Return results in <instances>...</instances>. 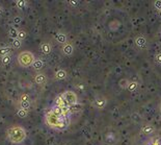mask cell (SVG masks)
I'll return each instance as SVG.
<instances>
[{"label":"cell","mask_w":161,"mask_h":145,"mask_svg":"<svg viewBox=\"0 0 161 145\" xmlns=\"http://www.w3.org/2000/svg\"><path fill=\"white\" fill-rule=\"evenodd\" d=\"M27 133L25 129L21 125H12L6 131L7 140L12 144H20L26 139Z\"/></svg>","instance_id":"6da1fadb"},{"label":"cell","mask_w":161,"mask_h":145,"mask_svg":"<svg viewBox=\"0 0 161 145\" xmlns=\"http://www.w3.org/2000/svg\"><path fill=\"white\" fill-rule=\"evenodd\" d=\"M46 123L49 125L50 127H53L55 129H63L67 127V122H65V117L61 116L58 117L54 115L51 111L46 113L45 115Z\"/></svg>","instance_id":"7a4b0ae2"},{"label":"cell","mask_w":161,"mask_h":145,"mask_svg":"<svg viewBox=\"0 0 161 145\" xmlns=\"http://www.w3.org/2000/svg\"><path fill=\"white\" fill-rule=\"evenodd\" d=\"M17 60H18V64L22 68H28V67L32 66L33 62L35 61V56L31 51L25 50V51H22L18 54Z\"/></svg>","instance_id":"3957f363"},{"label":"cell","mask_w":161,"mask_h":145,"mask_svg":"<svg viewBox=\"0 0 161 145\" xmlns=\"http://www.w3.org/2000/svg\"><path fill=\"white\" fill-rule=\"evenodd\" d=\"M62 98L65 99V104H68V106H74V104H76L78 102V97L77 95H76L75 92L73 91H65L62 93Z\"/></svg>","instance_id":"277c9868"},{"label":"cell","mask_w":161,"mask_h":145,"mask_svg":"<svg viewBox=\"0 0 161 145\" xmlns=\"http://www.w3.org/2000/svg\"><path fill=\"white\" fill-rule=\"evenodd\" d=\"M107 104V99L103 96H98L97 98H95L94 100V107L98 110H102L106 107Z\"/></svg>","instance_id":"5b68a950"},{"label":"cell","mask_w":161,"mask_h":145,"mask_svg":"<svg viewBox=\"0 0 161 145\" xmlns=\"http://www.w3.org/2000/svg\"><path fill=\"white\" fill-rule=\"evenodd\" d=\"M35 83L39 86H43L47 83V75L45 73L39 72L35 75Z\"/></svg>","instance_id":"8992f818"},{"label":"cell","mask_w":161,"mask_h":145,"mask_svg":"<svg viewBox=\"0 0 161 145\" xmlns=\"http://www.w3.org/2000/svg\"><path fill=\"white\" fill-rule=\"evenodd\" d=\"M155 132V129H154L153 125L151 124H146L143 127H141V129H140V133L145 136H150Z\"/></svg>","instance_id":"52a82bcc"},{"label":"cell","mask_w":161,"mask_h":145,"mask_svg":"<svg viewBox=\"0 0 161 145\" xmlns=\"http://www.w3.org/2000/svg\"><path fill=\"white\" fill-rule=\"evenodd\" d=\"M62 52L63 54L68 56H71L74 53V46L71 43H65L62 45Z\"/></svg>","instance_id":"ba28073f"},{"label":"cell","mask_w":161,"mask_h":145,"mask_svg":"<svg viewBox=\"0 0 161 145\" xmlns=\"http://www.w3.org/2000/svg\"><path fill=\"white\" fill-rule=\"evenodd\" d=\"M135 44L139 48H145L147 46V40L143 36H138L137 38H135Z\"/></svg>","instance_id":"9c48e42d"},{"label":"cell","mask_w":161,"mask_h":145,"mask_svg":"<svg viewBox=\"0 0 161 145\" xmlns=\"http://www.w3.org/2000/svg\"><path fill=\"white\" fill-rule=\"evenodd\" d=\"M41 51L43 52L44 54H49L50 52L52 51V46L50 43H47V42H44V43L41 44Z\"/></svg>","instance_id":"30bf717a"},{"label":"cell","mask_w":161,"mask_h":145,"mask_svg":"<svg viewBox=\"0 0 161 145\" xmlns=\"http://www.w3.org/2000/svg\"><path fill=\"white\" fill-rule=\"evenodd\" d=\"M55 78L58 79V81H63V79L67 78L68 76V73L65 70H63V69H59V70H57L56 72H55Z\"/></svg>","instance_id":"8fae6325"},{"label":"cell","mask_w":161,"mask_h":145,"mask_svg":"<svg viewBox=\"0 0 161 145\" xmlns=\"http://www.w3.org/2000/svg\"><path fill=\"white\" fill-rule=\"evenodd\" d=\"M43 67H44V62L42 60H40V58H35V61L33 62V64H32V68L35 69V70H37V71H40V70H42L43 69Z\"/></svg>","instance_id":"7c38bea8"},{"label":"cell","mask_w":161,"mask_h":145,"mask_svg":"<svg viewBox=\"0 0 161 145\" xmlns=\"http://www.w3.org/2000/svg\"><path fill=\"white\" fill-rule=\"evenodd\" d=\"M56 41L63 45V44L67 43V36H65L63 33H56Z\"/></svg>","instance_id":"4fadbf2b"},{"label":"cell","mask_w":161,"mask_h":145,"mask_svg":"<svg viewBox=\"0 0 161 145\" xmlns=\"http://www.w3.org/2000/svg\"><path fill=\"white\" fill-rule=\"evenodd\" d=\"M18 33H19V29H17L16 27H10V30H8V36L12 38V40L17 39V38H18Z\"/></svg>","instance_id":"5bb4252c"},{"label":"cell","mask_w":161,"mask_h":145,"mask_svg":"<svg viewBox=\"0 0 161 145\" xmlns=\"http://www.w3.org/2000/svg\"><path fill=\"white\" fill-rule=\"evenodd\" d=\"M65 104H65V101L62 98V96H58V97L55 99V106L56 107H59V108H65Z\"/></svg>","instance_id":"9a60e30c"},{"label":"cell","mask_w":161,"mask_h":145,"mask_svg":"<svg viewBox=\"0 0 161 145\" xmlns=\"http://www.w3.org/2000/svg\"><path fill=\"white\" fill-rule=\"evenodd\" d=\"M12 46L14 49H19V48L22 46V41H21L20 39H18V38L12 40Z\"/></svg>","instance_id":"2e32d148"},{"label":"cell","mask_w":161,"mask_h":145,"mask_svg":"<svg viewBox=\"0 0 161 145\" xmlns=\"http://www.w3.org/2000/svg\"><path fill=\"white\" fill-rule=\"evenodd\" d=\"M30 107H31L30 100L29 101H20V109H23L25 111H29Z\"/></svg>","instance_id":"e0dca14e"},{"label":"cell","mask_w":161,"mask_h":145,"mask_svg":"<svg viewBox=\"0 0 161 145\" xmlns=\"http://www.w3.org/2000/svg\"><path fill=\"white\" fill-rule=\"evenodd\" d=\"M129 83H130V81H129L127 78H122V79H120V81H118V85H120V87L122 88V89H128Z\"/></svg>","instance_id":"ac0fdd59"},{"label":"cell","mask_w":161,"mask_h":145,"mask_svg":"<svg viewBox=\"0 0 161 145\" xmlns=\"http://www.w3.org/2000/svg\"><path fill=\"white\" fill-rule=\"evenodd\" d=\"M12 62V54H7V55L1 56V63L3 65H7Z\"/></svg>","instance_id":"d6986e66"},{"label":"cell","mask_w":161,"mask_h":145,"mask_svg":"<svg viewBox=\"0 0 161 145\" xmlns=\"http://www.w3.org/2000/svg\"><path fill=\"white\" fill-rule=\"evenodd\" d=\"M27 115H28V111H25L23 110V109L17 110V116L20 117V118H26Z\"/></svg>","instance_id":"ffe728a7"},{"label":"cell","mask_w":161,"mask_h":145,"mask_svg":"<svg viewBox=\"0 0 161 145\" xmlns=\"http://www.w3.org/2000/svg\"><path fill=\"white\" fill-rule=\"evenodd\" d=\"M12 52V49L10 47H2L0 48V56H3V55H7V54H10Z\"/></svg>","instance_id":"44dd1931"},{"label":"cell","mask_w":161,"mask_h":145,"mask_svg":"<svg viewBox=\"0 0 161 145\" xmlns=\"http://www.w3.org/2000/svg\"><path fill=\"white\" fill-rule=\"evenodd\" d=\"M137 87H138V84H137L136 81H130V83H129V86H128V91L134 92L135 90L137 89Z\"/></svg>","instance_id":"7402d4cb"},{"label":"cell","mask_w":161,"mask_h":145,"mask_svg":"<svg viewBox=\"0 0 161 145\" xmlns=\"http://www.w3.org/2000/svg\"><path fill=\"white\" fill-rule=\"evenodd\" d=\"M27 37V33L24 30V29H19V33H18V39H20L21 41L25 39Z\"/></svg>","instance_id":"603a6c76"},{"label":"cell","mask_w":161,"mask_h":145,"mask_svg":"<svg viewBox=\"0 0 161 145\" xmlns=\"http://www.w3.org/2000/svg\"><path fill=\"white\" fill-rule=\"evenodd\" d=\"M131 118H132V120L134 121V122H140L141 121V116L138 113H133V114L131 115Z\"/></svg>","instance_id":"cb8c5ba5"},{"label":"cell","mask_w":161,"mask_h":145,"mask_svg":"<svg viewBox=\"0 0 161 145\" xmlns=\"http://www.w3.org/2000/svg\"><path fill=\"white\" fill-rule=\"evenodd\" d=\"M30 100V97H29V95L27 93H23L21 94L20 96V101H29Z\"/></svg>","instance_id":"d4e9b609"},{"label":"cell","mask_w":161,"mask_h":145,"mask_svg":"<svg viewBox=\"0 0 161 145\" xmlns=\"http://www.w3.org/2000/svg\"><path fill=\"white\" fill-rule=\"evenodd\" d=\"M16 5L18 6L19 8H24L25 5H26V1H24V0H21V1H16Z\"/></svg>","instance_id":"484cf974"},{"label":"cell","mask_w":161,"mask_h":145,"mask_svg":"<svg viewBox=\"0 0 161 145\" xmlns=\"http://www.w3.org/2000/svg\"><path fill=\"white\" fill-rule=\"evenodd\" d=\"M154 7H155L158 12H160L161 10V0H156V1L154 2Z\"/></svg>","instance_id":"4316f807"},{"label":"cell","mask_w":161,"mask_h":145,"mask_svg":"<svg viewBox=\"0 0 161 145\" xmlns=\"http://www.w3.org/2000/svg\"><path fill=\"white\" fill-rule=\"evenodd\" d=\"M22 22V18H21L20 16H15L14 17V23L16 25H18V24H20V23Z\"/></svg>","instance_id":"83f0119b"},{"label":"cell","mask_w":161,"mask_h":145,"mask_svg":"<svg viewBox=\"0 0 161 145\" xmlns=\"http://www.w3.org/2000/svg\"><path fill=\"white\" fill-rule=\"evenodd\" d=\"M155 61L158 64H161V52H159V53H157L155 55Z\"/></svg>","instance_id":"f1b7e54d"},{"label":"cell","mask_w":161,"mask_h":145,"mask_svg":"<svg viewBox=\"0 0 161 145\" xmlns=\"http://www.w3.org/2000/svg\"><path fill=\"white\" fill-rule=\"evenodd\" d=\"M70 4H72V5H78L79 4V1H76V0H72V1H70Z\"/></svg>","instance_id":"f546056e"},{"label":"cell","mask_w":161,"mask_h":145,"mask_svg":"<svg viewBox=\"0 0 161 145\" xmlns=\"http://www.w3.org/2000/svg\"><path fill=\"white\" fill-rule=\"evenodd\" d=\"M152 145H161V142L159 141V140H158V141L153 142V143H152Z\"/></svg>","instance_id":"4dcf8cb0"},{"label":"cell","mask_w":161,"mask_h":145,"mask_svg":"<svg viewBox=\"0 0 161 145\" xmlns=\"http://www.w3.org/2000/svg\"><path fill=\"white\" fill-rule=\"evenodd\" d=\"M2 14H3V7H2V6L0 5V16H1Z\"/></svg>","instance_id":"1f68e13d"},{"label":"cell","mask_w":161,"mask_h":145,"mask_svg":"<svg viewBox=\"0 0 161 145\" xmlns=\"http://www.w3.org/2000/svg\"><path fill=\"white\" fill-rule=\"evenodd\" d=\"M158 14H159V17H160V18H161V10H160L159 13H158Z\"/></svg>","instance_id":"d6a6232c"},{"label":"cell","mask_w":161,"mask_h":145,"mask_svg":"<svg viewBox=\"0 0 161 145\" xmlns=\"http://www.w3.org/2000/svg\"><path fill=\"white\" fill-rule=\"evenodd\" d=\"M160 113H161V104H160Z\"/></svg>","instance_id":"836d02e7"}]
</instances>
